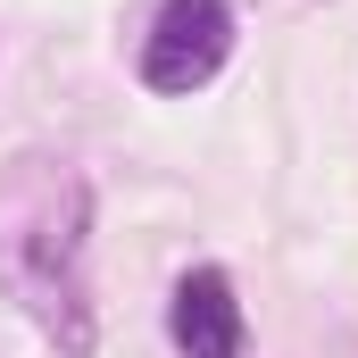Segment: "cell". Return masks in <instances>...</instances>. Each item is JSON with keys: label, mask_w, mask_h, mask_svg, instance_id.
Wrapping results in <instances>:
<instances>
[{"label": "cell", "mask_w": 358, "mask_h": 358, "mask_svg": "<svg viewBox=\"0 0 358 358\" xmlns=\"http://www.w3.org/2000/svg\"><path fill=\"white\" fill-rule=\"evenodd\" d=\"M84 234H92V183L59 150H25L0 167V292L76 358L100 334L84 292Z\"/></svg>", "instance_id": "cell-1"}, {"label": "cell", "mask_w": 358, "mask_h": 358, "mask_svg": "<svg viewBox=\"0 0 358 358\" xmlns=\"http://www.w3.org/2000/svg\"><path fill=\"white\" fill-rule=\"evenodd\" d=\"M234 59V8L225 0H167L150 42H142V84L150 92H200Z\"/></svg>", "instance_id": "cell-2"}, {"label": "cell", "mask_w": 358, "mask_h": 358, "mask_svg": "<svg viewBox=\"0 0 358 358\" xmlns=\"http://www.w3.org/2000/svg\"><path fill=\"white\" fill-rule=\"evenodd\" d=\"M167 334L183 358H242V300L217 267H192L167 300Z\"/></svg>", "instance_id": "cell-3"}]
</instances>
